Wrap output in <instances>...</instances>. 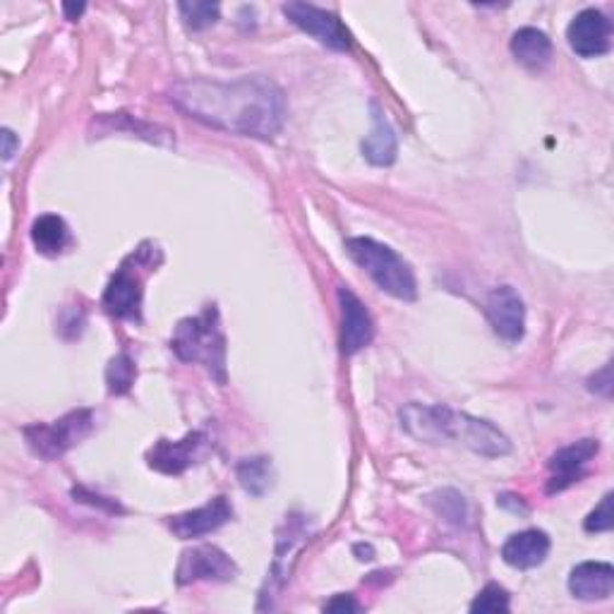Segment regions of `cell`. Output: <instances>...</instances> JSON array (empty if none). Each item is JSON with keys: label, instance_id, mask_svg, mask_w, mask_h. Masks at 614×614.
<instances>
[{"label": "cell", "instance_id": "cell-1", "mask_svg": "<svg viewBox=\"0 0 614 614\" xmlns=\"http://www.w3.org/2000/svg\"><path fill=\"white\" fill-rule=\"evenodd\" d=\"M175 109L204 125L230 135L274 139L286 118V99L281 87L262 75L234 82L183 80L171 87Z\"/></svg>", "mask_w": 614, "mask_h": 614}, {"label": "cell", "instance_id": "cell-2", "mask_svg": "<svg viewBox=\"0 0 614 614\" xmlns=\"http://www.w3.org/2000/svg\"><path fill=\"white\" fill-rule=\"evenodd\" d=\"M399 420L403 432L422 444H458L488 458L511 452L509 437L490 420L458 413L444 403H408L401 408Z\"/></svg>", "mask_w": 614, "mask_h": 614}, {"label": "cell", "instance_id": "cell-3", "mask_svg": "<svg viewBox=\"0 0 614 614\" xmlns=\"http://www.w3.org/2000/svg\"><path fill=\"white\" fill-rule=\"evenodd\" d=\"M171 349L183 363L204 365L216 382H226V337L216 305H209L197 317L181 319L173 331Z\"/></svg>", "mask_w": 614, "mask_h": 614}, {"label": "cell", "instance_id": "cell-4", "mask_svg": "<svg viewBox=\"0 0 614 614\" xmlns=\"http://www.w3.org/2000/svg\"><path fill=\"white\" fill-rule=\"evenodd\" d=\"M345 252L384 293L406 303L418 298L413 266L389 246L373 238H351L345 240Z\"/></svg>", "mask_w": 614, "mask_h": 614}, {"label": "cell", "instance_id": "cell-5", "mask_svg": "<svg viewBox=\"0 0 614 614\" xmlns=\"http://www.w3.org/2000/svg\"><path fill=\"white\" fill-rule=\"evenodd\" d=\"M94 430V413L89 408H77L54 422H34L22 430L30 450L44 461H56L68 454L72 446L89 437Z\"/></svg>", "mask_w": 614, "mask_h": 614}, {"label": "cell", "instance_id": "cell-6", "mask_svg": "<svg viewBox=\"0 0 614 614\" xmlns=\"http://www.w3.org/2000/svg\"><path fill=\"white\" fill-rule=\"evenodd\" d=\"M236 576V561L224 549L214 545H197L185 549L175 569L178 585H190L197 581H234Z\"/></svg>", "mask_w": 614, "mask_h": 614}, {"label": "cell", "instance_id": "cell-7", "mask_svg": "<svg viewBox=\"0 0 614 614\" xmlns=\"http://www.w3.org/2000/svg\"><path fill=\"white\" fill-rule=\"evenodd\" d=\"M284 15L296 24L298 30L317 38L319 44L334 50H349L351 48V34L343 27L337 15L331 12L310 5V3H286Z\"/></svg>", "mask_w": 614, "mask_h": 614}, {"label": "cell", "instance_id": "cell-8", "mask_svg": "<svg viewBox=\"0 0 614 614\" xmlns=\"http://www.w3.org/2000/svg\"><path fill=\"white\" fill-rule=\"evenodd\" d=\"M485 315H488L494 334L509 343H516L526 334V305L516 288L499 286L490 291L488 300H485Z\"/></svg>", "mask_w": 614, "mask_h": 614}, {"label": "cell", "instance_id": "cell-9", "mask_svg": "<svg viewBox=\"0 0 614 614\" xmlns=\"http://www.w3.org/2000/svg\"><path fill=\"white\" fill-rule=\"evenodd\" d=\"M204 446H207V434L204 432H190L178 442L159 440L147 452V464L163 476H181L202 456Z\"/></svg>", "mask_w": 614, "mask_h": 614}, {"label": "cell", "instance_id": "cell-10", "mask_svg": "<svg viewBox=\"0 0 614 614\" xmlns=\"http://www.w3.org/2000/svg\"><path fill=\"white\" fill-rule=\"evenodd\" d=\"M612 22L600 10H583L576 15L567 30L569 46L581 58H598L610 50Z\"/></svg>", "mask_w": 614, "mask_h": 614}, {"label": "cell", "instance_id": "cell-11", "mask_svg": "<svg viewBox=\"0 0 614 614\" xmlns=\"http://www.w3.org/2000/svg\"><path fill=\"white\" fill-rule=\"evenodd\" d=\"M339 305H341V351L345 355H353L363 351L365 345L375 339V322L369 317L363 300L351 293L349 288H339Z\"/></svg>", "mask_w": 614, "mask_h": 614}, {"label": "cell", "instance_id": "cell-12", "mask_svg": "<svg viewBox=\"0 0 614 614\" xmlns=\"http://www.w3.org/2000/svg\"><path fill=\"white\" fill-rule=\"evenodd\" d=\"M230 519H234V507H230L228 497L221 494V497H214L212 502H207L200 509L171 516L169 528L175 537H181V541H195V537L219 531Z\"/></svg>", "mask_w": 614, "mask_h": 614}, {"label": "cell", "instance_id": "cell-13", "mask_svg": "<svg viewBox=\"0 0 614 614\" xmlns=\"http://www.w3.org/2000/svg\"><path fill=\"white\" fill-rule=\"evenodd\" d=\"M600 452V442L598 440H581L576 444L565 446L557 454H553L549 458V482H547V492L555 494L567 490L569 485H573L583 476V468L591 464V461L598 456Z\"/></svg>", "mask_w": 614, "mask_h": 614}, {"label": "cell", "instance_id": "cell-14", "mask_svg": "<svg viewBox=\"0 0 614 614\" xmlns=\"http://www.w3.org/2000/svg\"><path fill=\"white\" fill-rule=\"evenodd\" d=\"M143 276L135 274L130 266L123 264L109 281L104 293L106 312L118 319H135L139 322L143 317Z\"/></svg>", "mask_w": 614, "mask_h": 614}, {"label": "cell", "instance_id": "cell-15", "mask_svg": "<svg viewBox=\"0 0 614 614\" xmlns=\"http://www.w3.org/2000/svg\"><path fill=\"white\" fill-rule=\"evenodd\" d=\"M549 535L545 531H521L509 537L502 547V559L514 569H533L541 567L549 555Z\"/></svg>", "mask_w": 614, "mask_h": 614}, {"label": "cell", "instance_id": "cell-16", "mask_svg": "<svg viewBox=\"0 0 614 614\" xmlns=\"http://www.w3.org/2000/svg\"><path fill=\"white\" fill-rule=\"evenodd\" d=\"M569 591L579 600H607L614 591V569L607 561H583L569 576Z\"/></svg>", "mask_w": 614, "mask_h": 614}, {"label": "cell", "instance_id": "cell-17", "mask_svg": "<svg viewBox=\"0 0 614 614\" xmlns=\"http://www.w3.org/2000/svg\"><path fill=\"white\" fill-rule=\"evenodd\" d=\"M92 127H94L96 137H106L111 133H135L137 137H143V139H147V143H154V145H171V139H173V133L166 130V127L145 123L127 113H101L92 121Z\"/></svg>", "mask_w": 614, "mask_h": 614}, {"label": "cell", "instance_id": "cell-18", "mask_svg": "<svg viewBox=\"0 0 614 614\" xmlns=\"http://www.w3.org/2000/svg\"><path fill=\"white\" fill-rule=\"evenodd\" d=\"M396 133L387 115L377 104H373V130L363 139V157L373 166H391L396 161Z\"/></svg>", "mask_w": 614, "mask_h": 614}, {"label": "cell", "instance_id": "cell-19", "mask_svg": "<svg viewBox=\"0 0 614 614\" xmlns=\"http://www.w3.org/2000/svg\"><path fill=\"white\" fill-rule=\"evenodd\" d=\"M511 54L531 70H543L553 60V42L549 36L535 27H523L511 36Z\"/></svg>", "mask_w": 614, "mask_h": 614}, {"label": "cell", "instance_id": "cell-20", "mask_svg": "<svg viewBox=\"0 0 614 614\" xmlns=\"http://www.w3.org/2000/svg\"><path fill=\"white\" fill-rule=\"evenodd\" d=\"M286 535L278 537V545H276V559H274V567H272V576H269L266 583H272V593H278L281 585H284L291 579V567L286 565V557L293 555L298 549V545L307 537V526H305V519L303 516H286Z\"/></svg>", "mask_w": 614, "mask_h": 614}, {"label": "cell", "instance_id": "cell-21", "mask_svg": "<svg viewBox=\"0 0 614 614\" xmlns=\"http://www.w3.org/2000/svg\"><path fill=\"white\" fill-rule=\"evenodd\" d=\"M32 242L46 258H56L68 248L70 228L58 214H44L32 224Z\"/></svg>", "mask_w": 614, "mask_h": 614}, {"label": "cell", "instance_id": "cell-22", "mask_svg": "<svg viewBox=\"0 0 614 614\" xmlns=\"http://www.w3.org/2000/svg\"><path fill=\"white\" fill-rule=\"evenodd\" d=\"M238 480L242 485V490L254 494V497H262L269 488H272V464H269V458L264 456H254V458H242L238 468Z\"/></svg>", "mask_w": 614, "mask_h": 614}, {"label": "cell", "instance_id": "cell-23", "mask_svg": "<svg viewBox=\"0 0 614 614\" xmlns=\"http://www.w3.org/2000/svg\"><path fill=\"white\" fill-rule=\"evenodd\" d=\"M135 375H137V369H135L133 357L127 355V353L115 355L113 361L109 363V367H106L109 391H111L113 396H123V394H127V391L133 389Z\"/></svg>", "mask_w": 614, "mask_h": 614}, {"label": "cell", "instance_id": "cell-24", "mask_svg": "<svg viewBox=\"0 0 614 614\" xmlns=\"http://www.w3.org/2000/svg\"><path fill=\"white\" fill-rule=\"evenodd\" d=\"M181 18L185 27L192 32H202L219 22V5L216 3H202V0H192V3H178Z\"/></svg>", "mask_w": 614, "mask_h": 614}, {"label": "cell", "instance_id": "cell-25", "mask_svg": "<svg viewBox=\"0 0 614 614\" xmlns=\"http://www.w3.org/2000/svg\"><path fill=\"white\" fill-rule=\"evenodd\" d=\"M430 504L437 509L440 516H444L446 521H452V523H466V519H468L466 497L454 492V490H442L437 494H432Z\"/></svg>", "mask_w": 614, "mask_h": 614}, {"label": "cell", "instance_id": "cell-26", "mask_svg": "<svg viewBox=\"0 0 614 614\" xmlns=\"http://www.w3.org/2000/svg\"><path fill=\"white\" fill-rule=\"evenodd\" d=\"M470 612H509V593L502 585L488 583L470 603Z\"/></svg>", "mask_w": 614, "mask_h": 614}, {"label": "cell", "instance_id": "cell-27", "mask_svg": "<svg viewBox=\"0 0 614 614\" xmlns=\"http://www.w3.org/2000/svg\"><path fill=\"white\" fill-rule=\"evenodd\" d=\"M585 531L588 533H605V531H612L614 526V514H612V492H607L603 497V502H600L591 514H588L585 519Z\"/></svg>", "mask_w": 614, "mask_h": 614}, {"label": "cell", "instance_id": "cell-28", "mask_svg": "<svg viewBox=\"0 0 614 614\" xmlns=\"http://www.w3.org/2000/svg\"><path fill=\"white\" fill-rule=\"evenodd\" d=\"M610 375H612V367L605 365V367H603V373L588 379V389L595 391V394L610 396V394H612V377H610Z\"/></svg>", "mask_w": 614, "mask_h": 614}, {"label": "cell", "instance_id": "cell-29", "mask_svg": "<svg viewBox=\"0 0 614 614\" xmlns=\"http://www.w3.org/2000/svg\"><path fill=\"white\" fill-rule=\"evenodd\" d=\"M361 603L353 595H337L325 605V612H361Z\"/></svg>", "mask_w": 614, "mask_h": 614}, {"label": "cell", "instance_id": "cell-30", "mask_svg": "<svg viewBox=\"0 0 614 614\" xmlns=\"http://www.w3.org/2000/svg\"><path fill=\"white\" fill-rule=\"evenodd\" d=\"M3 145H5V147H3V159H5V161H10V159H12V154H15L18 139H15V133L8 130V127L3 130Z\"/></svg>", "mask_w": 614, "mask_h": 614}, {"label": "cell", "instance_id": "cell-31", "mask_svg": "<svg viewBox=\"0 0 614 614\" xmlns=\"http://www.w3.org/2000/svg\"><path fill=\"white\" fill-rule=\"evenodd\" d=\"M353 553L357 555V559L361 561H369V559H375V549H373V545H355L353 547Z\"/></svg>", "mask_w": 614, "mask_h": 614}, {"label": "cell", "instance_id": "cell-32", "mask_svg": "<svg viewBox=\"0 0 614 614\" xmlns=\"http://www.w3.org/2000/svg\"><path fill=\"white\" fill-rule=\"evenodd\" d=\"M84 8H87L84 3H80V5H70V3H66V5H62V12H66V18H68V20H77V18H80L82 12H84Z\"/></svg>", "mask_w": 614, "mask_h": 614}]
</instances>
